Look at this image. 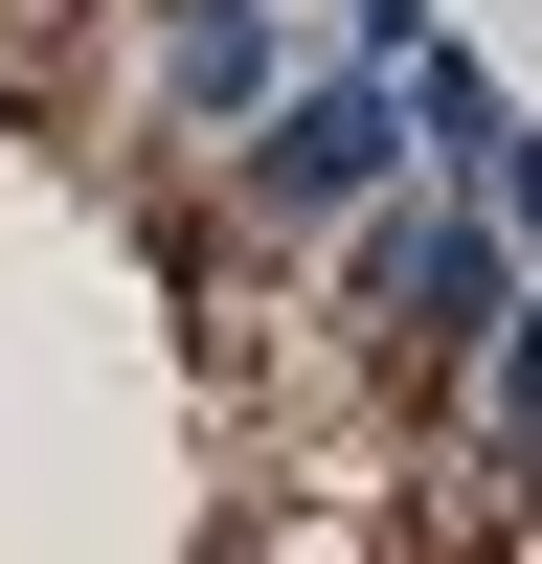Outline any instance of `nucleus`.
<instances>
[{
  "instance_id": "1",
  "label": "nucleus",
  "mask_w": 542,
  "mask_h": 564,
  "mask_svg": "<svg viewBox=\"0 0 542 564\" xmlns=\"http://www.w3.org/2000/svg\"><path fill=\"white\" fill-rule=\"evenodd\" d=\"M294 294H316V339H339L361 384L452 406V361H475V339H497V294H520V226H497L475 181H430V159H406L384 204L339 226V249H294Z\"/></svg>"
},
{
  "instance_id": "2",
  "label": "nucleus",
  "mask_w": 542,
  "mask_h": 564,
  "mask_svg": "<svg viewBox=\"0 0 542 564\" xmlns=\"http://www.w3.org/2000/svg\"><path fill=\"white\" fill-rule=\"evenodd\" d=\"M406 159H430V135H406V68H361V45H294V68H271V113L204 159V204H226V249H249V271H294V249H339V226L384 204Z\"/></svg>"
},
{
  "instance_id": "7",
  "label": "nucleus",
  "mask_w": 542,
  "mask_h": 564,
  "mask_svg": "<svg viewBox=\"0 0 542 564\" xmlns=\"http://www.w3.org/2000/svg\"><path fill=\"white\" fill-rule=\"evenodd\" d=\"M339 45H361V68H406V45H430V0H339Z\"/></svg>"
},
{
  "instance_id": "4",
  "label": "nucleus",
  "mask_w": 542,
  "mask_h": 564,
  "mask_svg": "<svg viewBox=\"0 0 542 564\" xmlns=\"http://www.w3.org/2000/svg\"><path fill=\"white\" fill-rule=\"evenodd\" d=\"M452 452H475V497H542V271L497 294V339L452 361Z\"/></svg>"
},
{
  "instance_id": "5",
  "label": "nucleus",
  "mask_w": 542,
  "mask_h": 564,
  "mask_svg": "<svg viewBox=\"0 0 542 564\" xmlns=\"http://www.w3.org/2000/svg\"><path fill=\"white\" fill-rule=\"evenodd\" d=\"M406 135H430V181H497V135H520V90H497L475 45L430 23V45H406Z\"/></svg>"
},
{
  "instance_id": "3",
  "label": "nucleus",
  "mask_w": 542,
  "mask_h": 564,
  "mask_svg": "<svg viewBox=\"0 0 542 564\" xmlns=\"http://www.w3.org/2000/svg\"><path fill=\"white\" fill-rule=\"evenodd\" d=\"M294 68V0H136V135L159 159H226Z\"/></svg>"
},
{
  "instance_id": "6",
  "label": "nucleus",
  "mask_w": 542,
  "mask_h": 564,
  "mask_svg": "<svg viewBox=\"0 0 542 564\" xmlns=\"http://www.w3.org/2000/svg\"><path fill=\"white\" fill-rule=\"evenodd\" d=\"M475 204H497V226H520V271H542V113H520V135H497V181H475Z\"/></svg>"
}]
</instances>
